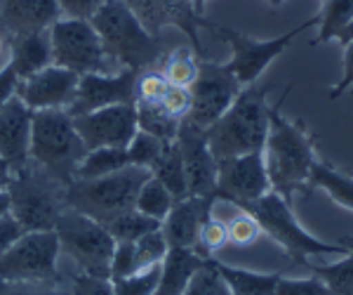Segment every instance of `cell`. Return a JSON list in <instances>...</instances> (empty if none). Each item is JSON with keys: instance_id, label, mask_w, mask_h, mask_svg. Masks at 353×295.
Masks as SVG:
<instances>
[{"instance_id": "obj_1", "label": "cell", "mask_w": 353, "mask_h": 295, "mask_svg": "<svg viewBox=\"0 0 353 295\" xmlns=\"http://www.w3.org/2000/svg\"><path fill=\"white\" fill-rule=\"evenodd\" d=\"M288 85L276 106H271V126L264 144V163L271 189L292 203L297 191L311 184V168L316 163V135L304 121H290L283 116V102L290 95Z\"/></svg>"}, {"instance_id": "obj_2", "label": "cell", "mask_w": 353, "mask_h": 295, "mask_svg": "<svg viewBox=\"0 0 353 295\" xmlns=\"http://www.w3.org/2000/svg\"><path fill=\"white\" fill-rule=\"evenodd\" d=\"M266 85L252 83L243 88L224 116L205 130L217 161L264 149L271 126V106L266 104Z\"/></svg>"}, {"instance_id": "obj_3", "label": "cell", "mask_w": 353, "mask_h": 295, "mask_svg": "<svg viewBox=\"0 0 353 295\" xmlns=\"http://www.w3.org/2000/svg\"><path fill=\"white\" fill-rule=\"evenodd\" d=\"M90 21L118 69L141 73L165 59L161 38L146 31L123 0H106Z\"/></svg>"}, {"instance_id": "obj_4", "label": "cell", "mask_w": 353, "mask_h": 295, "mask_svg": "<svg viewBox=\"0 0 353 295\" xmlns=\"http://www.w3.org/2000/svg\"><path fill=\"white\" fill-rule=\"evenodd\" d=\"M88 154L81 135L76 133L73 116L66 109L33 111L31 161L43 166L61 184L76 180V170Z\"/></svg>"}, {"instance_id": "obj_5", "label": "cell", "mask_w": 353, "mask_h": 295, "mask_svg": "<svg viewBox=\"0 0 353 295\" xmlns=\"http://www.w3.org/2000/svg\"><path fill=\"white\" fill-rule=\"evenodd\" d=\"M243 211H248L261 227V234H266L271 241L285 251L297 263H309L316 255H346V243H327L311 231H306L299 225V220L292 213V203L283 198L278 191H266L264 196L254 198L250 203H243Z\"/></svg>"}, {"instance_id": "obj_6", "label": "cell", "mask_w": 353, "mask_h": 295, "mask_svg": "<svg viewBox=\"0 0 353 295\" xmlns=\"http://www.w3.org/2000/svg\"><path fill=\"white\" fill-rule=\"evenodd\" d=\"M149 178V168L128 166L111 175H101V178L73 180L66 187V208H73V211L106 225L118 215L132 211L137 194Z\"/></svg>"}, {"instance_id": "obj_7", "label": "cell", "mask_w": 353, "mask_h": 295, "mask_svg": "<svg viewBox=\"0 0 353 295\" xmlns=\"http://www.w3.org/2000/svg\"><path fill=\"white\" fill-rule=\"evenodd\" d=\"M8 191L12 198V215L26 231L54 229L66 208V184L31 158L21 168L12 170Z\"/></svg>"}, {"instance_id": "obj_8", "label": "cell", "mask_w": 353, "mask_h": 295, "mask_svg": "<svg viewBox=\"0 0 353 295\" xmlns=\"http://www.w3.org/2000/svg\"><path fill=\"white\" fill-rule=\"evenodd\" d=\"M59 236V246L73 263L81 267L83 274L111 279V260L116 253V239L109 234L101 222L88 215L64 208L54 225Z\"/></svg>"}, {"instance_id": "obj_9", "label": "cell", "mask_w": 353, "mask_h": 295, "mask_svg": "<svg viewBox=\"0 0 353 295\" xmlns=\"http://www.w3.org/2000/svg\"><path fill=\"white\" fill-rule=\"evenodd\" d=\"M316 24H318V15L311 17V19H306L304 24L290 28V31L283 33V36L269 38V41H254V38L236 31V28L224 26V24H214V21H210V19H208V24H205V28H210V31H212L214 36H219L224 43H229L231 59L226 61V64H229V69L236 73V78L241 81L243 88H248V85L257 83L259 78L264 76V71L269 69L278 57L285 53L294 38L301 36L304 31H309V28Z\"/></svg>"}, {"instance_id": "obj_10", "label": "cell", "mask_w": 353, "mask_h": 295, "mask_svg": "<svg viewBox=\"0 0 353 295\" xmlns=\"http://www.w3.org/2000/svg\"><path fill=\"white\" fill-rule=\"evenodd\" d=\"M52 64L85 76V73H116V61L106 55L104 43L90 19H57L50 28ZM121 71V69H118Z\"/></svg>"}, {"instance_id": "obj_11", "label": "cell", "mask_w": 353, "mask_h": 295, "mask_svg": "<svg viewBox=\"0 0 353 295\" xmlns=\"http://www.w3.org/2000/svg\"><path fill=\"white\" fill-rule=\"evenodd\" d=\"M59 253L54 229L24 231L8 253L0 255V281H52Z\"/></svg>"}, {"instance_id": "obj_12", "label": "cell", "mask_w": 353, "mask_h": 295, "mask_svg": "<svg viewBox=\"0 0 353 295\" xmlns=\"http://www.w3.org/2000/svg\"><path fill=\"white\" fill-rule=\"evenodd\" d=\"M191 111L189 121L193 126L208 130L214 121H219L226 109L241 95L243 85L229 64H219L212 59L198 61V78L191 85Z\"/></svg>"}, {"instance_id": "obj_13", "label": "cell", "mask_w": 353, "mask_h": 295, "mask_svg": "<svg viewBox=\"0 0 353 295\" xmlns=\"http://www.w3.org/2000/svg\"><path fill=\"white\" fill-rule=\"evenodd\" d=\"M217 201L243 206L271 191V180L266 173L264 149L250 154L219 158L217 161Z\"/></svg>"}, {"instance_id": "obj_14", "label": "cell", "mask_w": 353, "mask_h": 295, "mask_svg": "<svg viewBox=\"0 0 353 295\" xmlns=\"http://www.w3.org/2000/svg\"><path fill=\"white\" fill-rule=\"evenodd\" d=\"M134 12L137 19L144 24V28L153 36L161 38V33L168 26L179 28L191 41V48L196 55L205 59V50L201 43V26L208 24V19L198 12L193 0H123Z\"/></svg>"}, {"instance_id": "obj_15", "label": "cell", "mask_w": 353, "mask_h": 295, "mask_svg": "<svg viewBox=\"0 0 353 295\" xmlns=\"http://www.w3.org/2000/svg\"><path fill=\"white\" fill-rule=\"evenodd\" d=\"M73 126L88 151L101 146H128L139 130L134 104H113L81 113L73 116Z\"/></svg>"}, {"instance_id": "obj_16", "label": "cell", "mask_w": 353, "mask_h": 295, "mask_svg": "<svg viewBox=\"0 0 353 295\" xmlns=\"http://www.w3.org/2000/svg\"><path fill=\"white\" fill-rule=\"evenodd\" d=\"M176 144L181 149V161L186 170V184H189V196L201 198H217V158L208 144V133L205 128L193 126L189 118L181 121Z\"/></svg>"}, {"instance_id": "obj_17", "label": "cell", "mask_w": 353, "mask_h": 295, "mask_svg": "<svg viewBox=\"0 0 353 295\" xmlns=\"http://www.w3.org/2000/svg\"><path fill=\"white\" fill-rule=\"evenodd\" d=\"M137 76L139 71L132 69H121L116 73H85L78 81L76 97L66 111L71 116H81L113 104H137Z\"/></svg>"}, {"instance_id": "obj_18", "label": "cell", "mask_w": 353, "mask_h": 295, "mask_svg": "<svg viewBox=\"0 0 353 295\" xmlns=\"http://www.w3.org/2000/svg\"><path fill=\"white\" fill-rule=\"evenodd\" d=\"M78 81L81 76L64 66L50 64L43 71L33 76L19 78L17 85V97H19L28 109H68L73 97H76Z\"/></svg>"}, {"instance_id": "obj_19", "label": "cell", "mask_w": 353, "mask_h": 295, "mask_svg": "<svg viewBox=\"0 0 353 295\" xmlns=\"http://www.w3.org/2000/svg\"><path fill=\"white\" fill-rule=\"evenodd\" d=\"M31 126L33 109H28L17 95L0 104V156L12 170L31 158Z\"/></svg>"}, {"instance_id": "obj_20", "label": "cell", "mask_w": 353, "mask_h": 295, "mask_svg": "<svg viewBox=\"0 0 353 295\" xmlns=\"http://www.w3.org/2000/svg\"><path fill=\"white\" fill-rule=\"evenodd\" d=\"M217 198L186 196L174 201L168 218L163 220V234L170 248H196L201 227L212 213Z\"/></svg>"}, {"instance_id": "obj_21", "label": "cell", "mask_w": 353, "mask_h": 295, "mask_svg": "<svg viewBox=\"0 0 353 295\" xmlns=\"http://www.w3.org/2000/svg\"><path fill=\"white\" fill-rule=\"evenodd\" d=\"M61 10L57 0H0V26L10 36L50 31Z\"/></svg>"}, {"instance_id": "obj_22", "label": "cell", "mask_w": 353, "mask_h": 295, "mask_svg": "<svg viewBox=\"0 0 353 295\" xmlns=\"http://www.w3.org/2000/svg\"><path fill=\"white\" fill-rule=\"evenodd\" d=\"M205 260L196 248H170L161 265V281L153 295H181Z\"/></svg>"}, {"instance_id": "obj_23", "label": "cell", "mask_w": 353, "mask_h": 295, "mask_svg": "<svg viewBox=\"0 0 353 295\" xmlns=\"http://www.w3.org/2000/svg\"><path fill=\"white\" fill-rule=\"evenodd\" d=\"M10 66L17 71L19 78L33 76L52 64V43L50 31L26 33V36L12 38V53H10Z\"/></svg>"}, {"instance_id": "obj_24", "label": "cell", "mask_w": 353, "mask_h": 295, "mask_svg": "<svg viewBox=\"0 0 353 295\" xmlns=\"http://www.w3.org/2000/svg\"><path fill=\"white\" fill-rule=\"evenodd\" d=\"M214 267L229 283L231 295H276V286L281 281V274H264V272L233 267V265L219 263V260H214Z\"/></svg>"}, {"instance_id": "obj_25", "label": "cell", "mask_w": 353, "mask_h": 295, "mask_svg": "<svg viewBox=\"0 0 353 295\" xmlns=\"http://www.w3.org/2000/svg\"><path fill=\"white\" fill-rule=\"evenodd\" d=\"M151 175L156 180H161L165 189L174 196V201L189 196V184H186V170L184 161H181V149L174 142H168L163 146L161 156L156 158V163L151 166Z\"/></svg>"}, {"instance_id": "obj_26", "label": "cell", "mask_w": 353, "mask_h": 295, "mask_svg": "<svg viewBox=\"0 0 353 295\" xmlns=\"http://www.w3.org/2000/svg\"><path fill=\"white\" fill-rule=\"evenodd\" d=\"M311 184L323 189L337 206L353 213V178L344 170L330 166L327 161H318L311 168Z\"/></svg>"}, {"instance_id": "obj_27", "label": "cell", "mask_w": 353, "mask_h": 295, "mask_svg": "<svg viewBox=\"0 0 353 295\" xmlns=\"http://www.w3.org/2000/svg\"><path fill=\"white\" fill-rule=\"evenodd\" d=\"M346 255H341L337 263L330 265H313L311 260L306 263L313 274L318 276L332 295H353V236H346Z\"/></svg>"}, {"instance_id": "obj_28", "label": "cell", "mask_w": 353, "mask_h": 295, "mask_svg": "<svg viewBox=\"0 0 353 295\" xmlns=\"http://www.w3.org/2000/svg\"><path fill=\"white\" fill-rule=\"evenodd\" d=\"M132 166L130 163L128 146H101V149L88 151L81 166L76 170V180H92L101 175H111L116 170Z\"/></svg>"}, {"instance_id": "obj_29", "label": "cell", "mask_w": 353, "mask_h": 295, "mask_svg": "<svg viewBox=\"0 0 353 295\" xmlns=\"http://www.w3.org/2000/svg\"><path fill=\"white\" fill-rule=\"evenodd\" d=\"M137 126L144 133L153 135L161 142H174L179 135L181 121L184 118H176L172 113L163 109V104H149V102H137Z\"/></svg>"}, {"instance_id": "obj_30", "label": "cell", "mask_w": 353, "mask_h": 295, "mask_svg": "<svg viewBox=\"0 0 353 295\" xmlns=\"http://www.w3.org/2000/svg\"><path fill=\"white\" fill-rule=\"evenodd\" d=\"M104 227L109 229V234L113 239H116V243H134L137 239L149 234V231L161 229L163 222H158V220H153L149 215H144V213L137 211V208H132V211L109 220Z\"/></svg>"}, {"instance_id": "obj_31", "label": "cell", "mask_w": 353, "mask_h": 295, "mask_svg": "<svg viewBox=\"0 0 353 295\" xmlns=\"http://www.w3.org/2000/svg\"><path fill=\"white\" fill-rule=\"evenodd\" d=\"M353 19V0H325L318 12V38L313 45H323L337 38L349 21Z\"/></svg>"}, {"instance_id": "obj_32", "label": "cell", "mask_w": 353, "mask_h": 295, "mask_svg": "<svg viewBox=\"0 0 353 295\" xmlns=\"http://www.w3.org/2000/svg\"><path fill=\"white\" fill-rule=\"evenodd\" d=\"M198 61H201V57L196 55L193 48H176L172 55H165L161 71L170 85L191 88L198 78Z\"/></svg>"}, {"instance_id": "obj_33", "label": "cell", "mask_w": 353, "mask_h": 295, "mask_svg": "<svg viewBox=\"0 0 353 295\" xmlns=\"http://www.w3.org/2000/svg\"><path fill=\"white\" fill-rule=\"evenodd\" d=\"M172 206H174V196L170 194V191L165 189V184L161 180L153 178V175L141 184L139 194H137V203H134L137 211L158 220V222H163V220L168 218Z\"/></svg>"}, {"instance_id": "obj_34", "label": "cell", "mask_w": 353, "mask_h": 295, "mask_svg": "<svg viewBox=\"0 0 353 295\" xmlns=\"http://www.w3.org/2000/svg\"><path fill=\"white\" fill-rule=\"evenodd\" d=\"M170 251V243L163 234V227L156 231H149L146 236L134 241V267L139 269H149L156 265H163L165 255Z\"/></svg>"}, {"instance_id": "obj_35", "label": "cell", "mask_w": 353, "mask_h": 295, "mask_svg": "<svg viewBox=\"0 0 353 295\" xmlns=\"http://www.w3.org/2000/svg\"><path fill=\"white\" fill-rule=\"evenodd\" d=\"M181 295H231V291L224 276L219 274V269L214 267V258H208L203 267L193 274V279Z\"/></svg>"}, {"instance_id": "obj_36", "label": "cell", "mask_w": 353, "mask_h": 295, "mask_svg": "<svg viewBox=\"0 0 353 295\" xmlns=\"http://www.w3.org/2000/svg\"><path fill=\"white\" fill-rule=\"evenodd\" d=\"M229 206H231V203H229ZM233 208H236V213H233L231 220L226 222L229 243H231V246H236V248L254 246V243L259 241V236H261L259 222L248 211H243V208H238V206H233Z\"/></svg>"}, {"instance_id": "obj_37", "label": "cell", "mask_w": 353, "mask_h": 295, "mask_svg": "<svg viewBox=\"0 0 353 295\" xmlns=\"http://www.w3.org/2000/svg\"><path fill=\"white\" fill-rule=\"evenodd\" d=\"M161 281V265L149 269H139L134 274L121 276V279H111L116 295H153Z\"/></svg>"}, {"instance_id": "obj_38", "label": "cell", "mask_w": 353, "mask_h": 295, "mask_svg": "<svg viewBox=\"0 0 353 295\" xmlns=\"http://www.w3.org/2000/svg\"><path fill=\"white\" fill-rule=\"evenodd\" d=\"M217 206V203H214ZM229 243V231H226V222L219 220L212 213L208 215V220L201 227V234H198V243H196V251L203 255V258H214V253H219L221 248Z\"/></svg>"}, {"instance_id": "obj_39", "label": "cell", "mask_w": 353, "mask_h": 295, "mask_svg": "<svg viewBox=\"0 0 353 295\" xmlns=\"http://www.w3.org/2000/svg\"><path fill=\"white\" fill-rule=\"evenodd\" d=\"M168 142H161L153 135L144 133V130H137V135L132 137V142L128 144V154H130V163L132 166H139V168H149L156 163V158L161 156L163 146Z\"/></svg>"}, {"instance_id": "obj_40", "label": "cell", "mask_w": 353, "mask_h": 295, "mask_svg": "<svg viewBox=\"0 0 353 295\" xmlns=\"http://www.w3.org/2000/svg\"><path fill=\"white\" fill-rule=\"evenodd\" d=\"M170 83L158 69H146L137 76V102H149V104H161L163 95L168 93Z\"/></svg>"}, {"instance_id": "obj_41", "label": "cell", "mask_w": 353, "mask_h": 295, "mask_svg": "<svg viewBox=\"0 0 353 295\" xmlns=\"http://www.w3.org/2000/svg\"><path fill=\"white\" fill-rule=\"evenodd\" d=\"M276 295H332L330 288L318 279L316 274L306 276V279H288L281 276L276 286Z\"/></svg>"}, {"instance_id": "obj_42", "label": "cell", "mask_w": 353, "mask_h": 295, "mask_svg": "<svg viewBox=\"0 0 353 295\" xmlns=\"http://www.w3.org/2000/svg\"><path fill=\"white\" fill-rule=\"evenodd\" d=\"M163 109L172 113L176 118H186L191 111V90L179 88V85H170L168 93L163 95Z\"/></svg>"}, {"instance_id": "obj_43", "label": "cell", "mask_w": 353, "mask_h": 295, "mask_svg": "<svg viewBox=\"0 0 353 295\" xmlns=\"http://www.w3.org/2000/svg\"><path fill=\"white\" fill-rule=\"evenodd\" d=\"M0 295H61L50 281H0Z\"/></svg>"}, {"instance_id": "obj_44", "label": "cell", "mask_w": 353, "mask_h": 295, "mask_svg": "<svg viewBox=\"0 0 353 295\" xmlns=\"http://www.w3.org/2000/svg\"><path fill=\"white\" fill-rule=\"evenodd\" d=\"M57 3H59L61 17L66 19H92L106 0H57Z\"/></svg>"}, {"instance_id": "obj_45", "label": "cell", "mask_w": 353, "mask_h": 295, "mask_svg": "<svg viewBox=\"0 0 353 295\" xmlns=\"http://www.w3.org/2000/svg\"><path fill=\"white\" fill-rule=\"evenodd\" d=\"M73 295H116L111 279H99V276L78 274L73 281Z\"/></svg>"}, {"instance_id": "obj_46", "label": "cell", "mask_w": 353, "mask_h": 295, "mask_svg": "<svg viewBox=\"0 0 353 295\" xmlns=\"http://www.w3.org/2000/svg\"><path fill=\"white\" fill-rule=\"evenodd\" d=\"M341 66H344V73H341V81L330 88V102H337L346 90L353 95V43L344 45V61H341Z\"/></svg>"}, {"instance_id": "obj_47", "label": "cell", "mask_w": 353, "mask_h": 295, "mask_svg": "<svg viewBox=\"0 0 353 295\" xmlns=\"http://www.w3.org/2000/svg\"><path fill=\"white\" fill-rule=\"evenodd\" d=\"M24 231L26 229L19 225V220H17L12 213L5 215V218H0V255L8 253L10 248L19 241V236L24 234Z\"/></svg>"}, {"instance_id": "obj_48", "label": "cell", "mask_w": 353, "mask_h": 295, "mask_svg": "<svg viewBox=\"0 0 353 295\" xmlns=\"http://www.w3.org/2000/svg\"><path fill=\"white\" fill-rule=\"evenodd\" d=\"M10 182H12V166L0 156V189H8Z\"/></svg>"}, {"instance_id": "obj_49", "label": "cell", "mask_w": 353, "mask_h": 295, "mask_svg": "<svg viewBox=\"0 0 353 295\" xmlns=\"http://www.w3.org/2000/svg\"><path fill=\"white\" fill-rule=\"evenodd\" d=\"M12 213V198H10L8 189H0V218Z\"/></svg>"}, {"instance_id": "obj_50", "label": "cell", "mask_w": 353, "mask_h": 295, "mask_svg": "<svg viewBox=\"0 0 353 295\" xmlns=\"http://www.w3.org/2000/svg\"><path fill=\"white\" fill-rule=\"evenodd\" d=\"M337 41L341 43V45H349V43H353V19L346 24L344 28H341V33L337 36Z\"/></svg>"}, {"instance_id": "obj_51", "label": "cell", "mask_w": 353, "mask_h": 295, "mask_svg": "<svg viewBox=\"0 0 353 295\" xmlns=\"http://www.w3.org/2000/svg\"><path fill=\"white\" fill-rule=\"evenodd\" d=\"M205 3H208V0H193V5H196V10L201 15H203V10H205Z\"/></svg>"}, {"instance_id": "obj_52", "label": "cell", "mask_w": 353, "mask_h": 295, "mask_svg": "<svg viewBox=\"0 0 353 295\" xmlns=\"http://www.w3.org/2000/svg\"><path fill=\"white\" fill-rule=\"evenodd\" d=\"M283 3H285V0H269V5H271V8H281Z\"/></svg>"}, {"instance_id": "obj_53", "label": "cell", "mask_w": 353, "mask_h": 295, "mask_svg": "<svg viewBox=\"0 0 353 295\" xmlns=\"http://www.w3.org/2000/svg\"><path fill=\"white\" fill-rule=\"evenodd\" d=\"M0 55H3V38H0Z\"/></svg>"}]
</instances>
